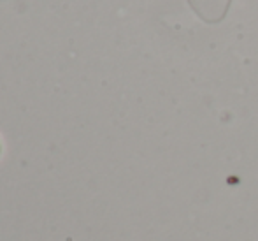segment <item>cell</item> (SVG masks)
<instances>
[{"mask_svg": "<svg viewBox=\"0 0 258 241\" xmlns=\"http://www.w3.org/2000/svg\"><path fill=\"white\" fill-rule=\"evenodd\" d=\"M0 153H2V146H0Z\"/></svg>", "mask_w": 258, "mask_h": 241, "instance_id": "6da1fadb", "label": "cell"}]
</instances>
